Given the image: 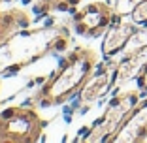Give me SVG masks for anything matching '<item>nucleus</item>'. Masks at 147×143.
Masks as SVG:
<instances>
[{
    "label": "nucleus",
    "instance_id": "f257e3e1",
    "mask_svg": "<svg viewBox=\"0 0 147 143\" xmlns=\"http://www.w3.org/2000/svg\"><path fill=\"white\" fill-rule=\"evenodd\" d=\"M66 26H42V28H19L0 44V74L13 75L25 66L40 60L47 53H55V44Z\"/></svg>",
    "mask_w": 147,
    "mask_h": 143
},
{
    "label": "nucleus",
    "instance_id": "f03ea898",
    "mask_svg": "<svg viewBox=\"0 0 147 143\" xmlns=\"http://www.w3.org/2000/svg\"><path fill=\"white\" fill-rule=\"evenodd\" d=\"M96 58L98 56L94 49L76 47L64 58L59 72L36 92V102L43 107L64 104L68 98L79 92L83 83L91 77L96 68Z\"/></svg>",
    "mask_w": 147,
    "mask_h": 143
},
{
    "label": "nucleus",
    "instance_id": "7ed1b4c3",
    "mask_svg": "<svg viewBox=\"0 0 147 143\" xmlns=\"http://www.w3.org/2000/svg\"><path fill=\"white\" fill-rule=\"evenodd\" d=\"M140 104V91H125L109 100L106 111L94 124L87 130L83 141H111L113 136L121 130V126L128 121Z\"/></svg>",
    "mask_w": 147,
    "mask_h": 143
},
{
    "label": "nucleus",
    "instance_id": "20e7f679",
    "mask_svg": "<svg viewBox=\"0 0 147 143\" xmlns=\"http://www.w3.org/2000/svg\"><path fill=\"white\" fill-rule=\"evenodd\" d=\"M42 130L43 122L32 107H8L0 113V143H34Z\"/></svg>",
    "mask_w": 147,
    "mask_h": 143
},
{
    "label": "nucleus",
    "instance_id": "39448f33",
    "mask_svg": "<svg viewBox=\"0 0 147 143\" xmlns=\"http://www.w3.org/2000/svg\"><path fill=\"white\" fill-rule=\"evenodd\" d=\"M117 21H121V17L106 2H91L74 13L76 32L85 38H96Z\"/></svg>",
    "mask_w": 147,
    "mask_h": 143
},
{
    "label": "nucleus",
    "instance_id": "423d86ee",
    "mask_svg": "<svg viewBox=\"0 0 147 143\" xmlns=\"http://www.w3.org/2000/svg\"><path fill=\"white\" fill-rule=\"evenodd\" d=\"M115 70L117 62H111L108 58L106 64H102L96 72H92L91 77L83 83V87L78 92V100L83 105V109H89L96 100L106 96V92L111 87H115Z\"/></svg>",
    "mask_w": 147,
    "mask_h": 143
},
{
    "label": "nucleus",
    "instance_id": "0eeeda50",
    "mask_svg": "<svg viewBox=\"0 0 147 143\" xmlns=\"http://www.w3.org/2000/svg\"><path fill=\"white\" fill-rule=\"evenodd\" d=\"M145 139H147V100H143L132 111L128 121L121 126V130L113 136L111 141L138 143V141H145Z\"/></svg>",
    "mask_w": 147,
    "mask_h": 143
},
{
    "label": "nucleus",
    "instance_id": "6e6552de",
    "mask_svg": "<svg viewBox=\"0 0 147 143\" xmlns=\"http://www.w3.org/2000/svg\"><path fill=\"white\" fill-rule=\"evenodd\" d=\"M136 28H138V25L134 21L132 23H128V21L113 23L106 30L104 42H102V55H104V58H113V56H117L119 53L125 51L130 36L134 34Z\"/></svg>",
    "mask_w": 147,
    "mask_h": 143
},
{
    "label": "nucleus",
    "instance_id": "1a4fd4ad",
    "mask_svg": "<svg viewBox=\"0 0 147 143\" xmlns=\"http://www.w3.org/2000/svg\"><path fill=\"white\" fill-rule=\"evenodd\" d=\"M145 64H147V49L145 51H140V53H134V55H123V58L117 62L115 85L119 87L123 83L138 77Z\"/></svg>",
    "mask_w": 147,
    "mask_h": 143
},
{
    "label": "nucleus",
    "instance_id": "9d476101",
    "mask_svg": "<svg viewBox=\"0 0 147 143\" xmlns=\"http://www.w3.org/2000/svg\"><path fill=\"white\" fill-rule=\"evenodd\" d=\"M28 26V17L25 11L19 9H11V11H0V44L8 38L9 34H13L19 28Z\"/></svg>",
    "mask_w": 147,
    "mask_h": 143
},
{
    "label": "nucleus",
    "instance_id": "9b49d317",
    "mask_svg": "<svg viewBox=\"0 0 147 143\" xmlns=\"http://www.w3.org/2000/svg\"><path fill=\"white\" fill-rule=\"evenodd\" d=\"M145 49H147V25H143L142 28H136L134 34L130 36L123 55H134V53L145 51Z\"/></svg>",
    "mask_w": 147,
    "mask_h": 143
},
{
    "label": "nucleus",
    "instance_id": "f8f14e48",
    "mask_svg": "<svg viewBox=\"0 0 147 143\" xmlns=\"http://www.w3.org/2000/svg\"><path fill=\"white\" fill-rule=\"evenodd\" d=\"M140 2H142V0H115L113 9H115V13L123 19V17L132 15V11L136 9V6H138Z\"/></svg>",
    "mask_w": 147,
    "mask_h": 143
},
{
    "label": "nucleus",
    "instance_id": "ddd939ff",
    "mask_svg": "<svg viewBox=\"0 0 147 143\" xmlns=\"http://www.w3.org/2000/svg\"><path fill=\"white\" fill-rule=\"evenodd\" d=\"M132 21L136 23V25H140V26H143V25H147V0H142L138 6H136V9L132 11Z\"/></svg>",
    "mask_w": 147,
    "mask_h": 143
},
{
    "label": "nucleus",
    "instance_id": "4468645a",
    "mask_svg": "<svg viewBox=\"0 0 147 143\" xmlns=\"http://www.w3.org/2000/svg\"><path fill=\"white\" fill-rule=\"evenodd\" d=\"M136 79H138V89L142 92H147V64L143 66V70L140 72V75Z\"/></svg>",
    "mask_w": 147,
    "mask_h": 143
},
{
    "label": "nucleus",
    "instance_id": "2eb2a0df",
    "mask_svg": "<svg viewBox=\"0 0 147 143\" xmlns=\"http://www.w3.org/2000/svg\"><path fill=\"white\" fill-rule=\"evenodd\" d=\"M81 0H59L57 2V8L59 9H68V8H76Z\"/></svg>",
    "mask_w": 147,
    "mask_h": 143
}]
</instances>
